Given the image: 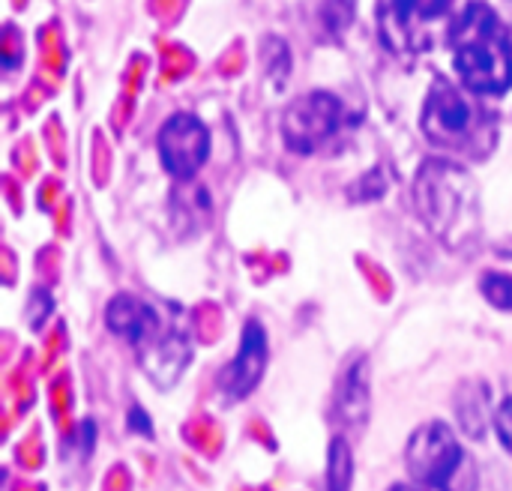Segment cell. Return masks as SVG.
<instances>
[{"instance_id":"obj_4","label":"cell","mask_w":512,"mask_h":491,"mask_svg":"<svg viewBox=\"0 0 512 491\" xmlns=\"http://www.w3.org/2000/svg\"><path fill=\"white\" fill-rule=\"evenodd\" d=\"M405 465L414 486L426 491H477V471L456 432L447 423H426L420 426L408 447Z\"/></svg>"},{"instance_id":"obj_5","label":"cell","mask_w":512,"mask_h":491,"mask_svg":"<svg viewBox=\"0 0 512 491\" xmlns=\"http://www.w3.org/2000/svg\"><path fill=\"white\" fill-rule=\"evenodd\" d=\"M456 0H378V36L399 57L432 51L450 36Z\"/></svg>"},{"instance_id":"obj_15","label":"cell","mask_w":512,"mask_h":491,"mask_svg":"<svg viewBox=\"0 0 512 491\" xmlns=\"http://www.w3.org/2000/svg\"><path fill=\"white\" fill-rule=\"evenodd\" d=\"M495 432L498 441L504 444V450L512 453V399H507L498 411H495Z\"/></svg>"},{"instance_id":"obj_6","label":"cell","mask_w":512,"mask_h":491,"mask_svg":"<svg viewBox=\"0 0 512 491\" xmlns=\"http://www.w3.org/2000/svg\"><path fill=\"white\" fill-rule=\"evenodd\" d=\"M342 126V102L333 93H306L282 117L285 144L294 153H315L324 147Z\"/></svg>"},{"instance_id":"obj_16","label":"cell","mask_w":512,"mask_h":491,"mask_svg":"<svg viewBox=\"0 0 512 491\" xmlns=\"http://www.w3.org/2000/svg\"><path fill=\"white\" fill-rule=\"evenodd\" d=\"M390 491H426V489H420V486H393Z\"/></svg>"},{"instance_id":"obj_12","label":"cell","mask_w":512,"mask_h":491,"mask_svg":"<svg viewBox=\"0 0 512 491\" xmlns=\"http://www.w3.org/2000/svg\"><path fill=\"white\" fill-rule=\"evenodd\" d=\"M336 402H339L342 423L357 426V423L366 420V411H369V372H366V360H357V366L348 369V375L342 378Z\"/></svg>"},{"instance_id":"obj_10","label":"cell","mask_w":512,"mask_h":491,"mask_svg":"<svg viewBox=\"0 0 512 491\" xmlns=\"http://www.w3.org/2000/svg\"><path fill=\"white\" fill-rule=\"evenodd\" d=\"M141 348H144V351H141V366H144V372H147L159 387H171V384L183 375L186 363L192 360V351H189L186 339H180V336H174V333L156 336V339H150V342L141 345Z\"/></svg>"},{"instance_id":"obj_14","label":"cell","mask_w":512,"mask_h":491,"mask_svg":"<svg viewBox=\"0 0 512 491\" xmlns=\"http://www.w3.org/2000/svg\"><path fill=\"white\" fill-rule=\"evenodd\" d=\"M480 291H483V297H486V300H489L495 309L512 312V276L510 273L489 270V273L480 279Z\"/></svg>"},{"instance_id":"obj_1","label":"cell","mask_w":512,"mask_h":491,"mask_svg":"<svg viewBox=\"0 0 512 491\" xmlns=\"http://www.w3.org/2000/svg\"><path fill=\"white\" fill-rule=\"evenodd\" d=\"M459 81L477 96H501L512 87V33L483 0H471L450 27Z\"/></svg>"},{"instance_id":"obj_7","label":"cell","mask_w":512,"mask_h":491,"mask_svg":"<svg viewBox=\"0 0 512 491\" xmlns=\"http://www.w3.org/2000/svg\"><path fill=\"white\" fill-rule=\"evenodd\" d=\"M210 156V132L195 114H174L159 129V159L171 177L189 180Z\"/></svg>"},{"instance_id":"obj_3","label":"cell","mask_w":512,"mask_h":491,"mask_svg":"<svg viewBox=\"0 0 512 491\" xmlns=\"http://www.w3.org/2000/svg\"><path fill=\"white\" fill-rule=\"evenodd\" d=\"M414 201L429 231H435L444 243L465 246L474 240L480 198L465 168L444 159L426 162L414 183Z\"/></svg>"},{"instance_id":"obj_13","label":"cell","mask_w":512,"mask_h":491,"mask_svg":"<svg viewBox=\"0 0 512 491\" xmlns=\"http://www.w3.org/2000/svg\"><path fill=\"white\" fill-rule=\"evenodd\" d=\"M354 477V459H351V447L345 444V438H333L330 444V468H327V486L330 491H348Z\"/></svg>"},{"instance_id":"obj_9","label":"cell","mask_w":512,"mask_h":491,"mask_svg":"<svg viewBox=\"0 0 512 491\" xmlns=\"http://www.w3.org/2000/svg\"><path fill=\"white\" fill-rule=\"evenodd\" d=\"M105 321L108 327L132 342V345H147L150 339L159 336V318L153 315V309L147 303H141L138 297L132 294H120L108 303V312H105Z\"/></svg>"},{"instance_id":"obj_8","label":"cell","mask_w":512,"mask_h":491,"mask_svg":"<svg viewBox=\"0 0 512 491\" xmlns=\"http://www.w3.org/2000/svg\"><path fill=\"white\" fill-rule=\"evenodd\" d=\"M264 366H267V333H264L255 321H249L246 330H243L240 354H237L234 363L222 372L219 384H222V390H225L231 399H246V396L258 387V381H261V375H264Z\"/></svg>"},{"instance_id":"obj_11","label":"cell","mask_w":512,"mask_h":491,"mask_svg":"<svg viewBox=\"0 0 512 491\" xmlns=\"http://www.w3.org/2000/svg\"><path fill=\"white\" fill-rule=\"evenodd\" d=\"M453 408H456L459 426H462L465 435H471V438H483L486 429H489V423H495L486 381H465V384L459 387L456 399H453Z\"/></svg>"},{"instance_id":"obj_2","label":"cell","mask_w":512,"mask_h":491,"mask_svg":"<svg viewBox=\"0 0 512 491\" xmlns=\"http://www.w3.org/2000/svg\"><path fill=\"white\" fill-rule=\"evenodd\" d=\"M423 132L447 153L486 156L495 144L498 123L483 105V96L468 90L462 81L438 78L423 105Z\"/></svg>"}]
</instances>
